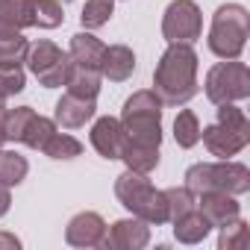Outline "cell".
Here are the masks:
<instances>
[{"mask_svg": "<svg viewBox=\"0 0 250 250\" xmlns=\"http://www.w3.org/2000/svg\"><path fill=\"white\" fill-rule=\"evenodd\" d=\"M27 65H30V71L36 74V80H39L44 88H59V85H65V80H68L71 56H68L59 44L42 39V42L30 44V50H27Z\"/></svg>", "mask_w": 250, "mask_h": 250, "instance_id": "ba28073f", "label": "cell"}, {"mask_svg": "<svg viewBox=\"0 0 250 250\" xmlns=\"http://www.w3.org/2000/svg\"><path fill=\"white\" fill-rule=\"evenodd\" d=\"M147 241H150V224L136 215L115 221L103 235V247L109 250H142Z\"/></svg>", "mask_w": 250, "mask_h": 250, "instance_id": "30bf717a", "label": "cell"}, {"mask_svg": "<svg viewBox=\"0 0 250 250\" xmlns=\"http://www.w3.org/2000/svg\"><path fill=\"white\" fill-rule=\"evenodd\" d=\"M65 21V9L59 0H33V27L56 30Z\"/></svg>", "mask_w": 250, "mask_h": 250, "instance_id": "d4e9b609", "label": "cell"}, {"mask_svg": "<svg viewBox=\"0 0 250 250\" xmlns=\"http://www.w3.org/2000/svg\"><path fill=\"white\" fill-rule=\"evenodd\" d=\"M9 206H12V194H9V186H3V183H0V218H3V215L9 212Z\"/></svg>", "mask_w": 250, "mask_h": 250, "instance_id": "1f68e13d", "label": "cell"}, {"mask_svg": "<svg viewBox=\"0 0 250 250\" xmlns=\"http://www.w3.org/2000/svg\"><path fill=\"white\" fill-rule=\"evenodd\" d=\"M0 247H21V241L15 235H6V232H0Z\"/></svg>", "mask_w": 250, "mask_h": 250, "instance_id": "d6a6232c", "label": "cell"}, {"mask_svg": "<svg viewBox=\"0 0 250 250\" xmlns=\"http://www.w3.org/2000/svg\"><path fill=\"white\" fill-rule=\"evenodd\" d=\"M6 115V97H0V118Z\"/></svg>", "mask_w": 250, "mask_h": 250, "instance_id": "e575fe53", "label": "cell"}, {"mask_svg": "<svg viewBox=\"0 0 250 250\" xmlns=\"http://www.w3.org/2000/svg\"><path fill=\"white\" fill-rule=\"evenodd\" d=\"M186 188L194 194L203 191H227V194H247L250 191V171L241 162L221 159V162H197L186 171Z\"/></svg>", "mask_w": 250, "mask_h": 250, "instance_id": "5b68a950", "label": "cell"}, {"mask_svg": "<svg viewBox=\"0 0 250 250\" xmlns=\"http://www.w3.org/2000/svg\"><path fill=\"white\" fill-rule=\"evenodd\" d=\"M153 91L168 106H186L197 91V53L191 44H168L156 71H153Z\"/></svg>", "mask_w": 250, "mask_h": 250, "instance_id": "6da1fadb", "label": "cell"}, {"mask_svg": "<svg viewBox=\"0 0 250 250\" xmlns=\"http://www.w3.org/2000/svg\"><path fill=\"white\" fill-rule=\"evenodd\" d=\"M218 247L221 250H241V247H247V224L241 218H232L229 224H224L221 235H218Z\"/></svg>", "mask_w": 250, "mask_h": 250, "instance_id": "f546056e", "label": "cell"}, {"mask_svg": "<svg viewBox=\"0 0 250 250\" xmlns=\"http://www.w3.org/2000/svg\"><path fill=\"white\" fill-rule=\"evenodd\" d=\"M112 15H115V0H85L80 21L85 30H97V27L109 24Z\"/></svg>", "mask_w": 250, "mask_h": 250, "instance_id": "484cf974", "label": "cell"}, {"mask_svg": "<svg viewBox=\"0 0 250 250\" xmlns=\"http://www.w3.org/2000/svg\"><path fill=\"white\" fill-rule=\"evenodd\" d=\"M103 53H106V44H103L97 36H91V33H77V36H71V50H68V56H71L74 65L100 71Z\"/></svg>", "mask_w": 250, "mask_h": 250, "instance_id": "2e32d148", "label": "cell"}, {"mask_svg": "<svg viewBox=\"0 0 250 250\" xmlns=\"http://www.w3.org/2000/svg\"><path fill=\"white\" fill-rule=\"evenodd\" d=\"M203 88H206V97L215 106L247 100L250 97V71L238 59H224V62L209 68Z\"/></svg>", "mask_w": 250, "mask_h": 250, "instance_id": "52a82bcc", "label": "cell"}, {"mask_svg": "<svg viewBox=\"0 0 250 250\" xmlns=\"http://www.w3.org/2000/svg\"><path fill=\"white\" fill-rule=\"evenodd\" d=\"M53 133H56V121H50V118H44V115H39V112H36V115L30 118V124H27V130H24L21 145L33 147V150H42Z\"/></svg>", "mask_w": 250, "mask_h": 250, "instance_id": "603a6c76", "label": "cell"}, {"mask_svg": "<svg viewBox=\"0 0 250 250\" xmlns=\"http://www.w3.org/2000/svg\"><path fill=\"white\" fill-rule=\"evenodd\" d=\"M103 235H106V221L97 212H80L65 227V241L71 247H97L103 244Z\"/></svg>", "mask_w": 250, "mask_h": 250, "instance_id": "7c38bea8", "label": "cell"}, {"mask_svg": "<svg viewBox=\"0 0 250 250\" xmlns=\"http://www.w3.org/2000/svg\"><path fill=\"white\" fill-rule=\"evenodd\" d=\"M200 139H203L206 150L218 159L238 156L250 145V121H247L244 109H238L235 103H221L218 121L212 127L200 130Z\"/></svg>", "mask_w": 250, "mask_h": 250, "instance_id": "3957f363", "label": "cell"}, {"mask_svg": "<svg viewBox=\"0 0 250 250\" xmlns=\"http://www.w3.org/2000/svg\"><path fill=\"white\" fill-rule=\"evenodd\" d=\"M30 42L18 30H0V65H21L27 62Z\"/></svg>", "mask_w": 250, "mask_h": 250, "instance_id": "44dd1931", "label": "cell"}, {"mask_svg": "<svg viewBox=\"0 0 250 250\" xmlns=\"http://www.w3.org/2000/svg\"><path fill=\"white\" fill-rule=\"evenodd\" d=\"M197 212L206 218L209 227H224V224H229L232 218L241 215V206H238L235 194H227V191H203L200 200H197Z\"/></svg>", "mask_w": 250, "mask_h": 250, "instance_id": "5bb4252c", "label": "cell"}, {"mask_svg": "<svg viewBox=\"0 0 250 250\" xmlns=\"http://www.w3.org/2000/svg\"><path fill=\"white\" fill-rule=\"evenodd\" d=\"M247 33H250V15L241 3H224L218 6V12L212 15V27H209V50L218 59H238L244 44H247Z\"/></svg>", "mask_w": 250, "mask_h": 250, "instance_id": "8992f818", "label": "cell"}, {"mask_svg": "<svg viewBox=\"0 0 250 250\" xmlns=\"http://www.w3.org/2000/svg\"><path fill=\"white\" fill-rule=\"evenodd\" d=\"M162 100L153 88H142L133 97H127L121 109V124L124 133L133 142L142 145H162Z\"/></svg>", "mask_w": 250, "mask_h": 250, "instance_id": "277c9868", "label": "cell"}, {"mask_svg": "<svg viewBox=\"0 0 250 250\" xmlns=\"http://www.w3.org/2000/svg\"><path fill=\"white\" fill-rule=\"evenodd\" d=\"M50 159H74V156H80L83 153V145L74 139V136H68V133H53L50 139H47V145L42 147Z\"/></svg>", "mask_w": 250, "mask_h": 250, "instance_id": "83f0119b", "label": "cell"}, {"mask_svg": "<svg viewBox=\"0 0 250 250\" xmlns=\"http://www.w3.org/2000/svg\"><path fill=\"white\" fill-rule=\"evenodd\" d=\"M209 224H206V218L197 212V206L191 209V212H186L183 218H177L174 221V238L177 241H183V244H197V241H203L206 235H209Z\"/></svg>", "mask_w": 250, "mask_h": 250, "instance_id": "ffe728a7", "label": "cell"}, {"mask_svg": "<svg viewBox=\"0 0 250 250\" xmlns=\"http://www.w3.org/2000/svg\"><path fill=\"white\" fill-rule=\"evenodd\" d=\"M27 171H30V165H27V159L21 153L0 147V183L3 186H18V183H24Z\"/></svg>", "mask_w": 250, "mask_h": 250, "instance_id": "7402d4cb", "label": "cell"}, {"mask_svg": "<svg viewBox=\"0 0 250 250\" xmlns=\"http://www.w3.org/2000/svg\"><path fill=\"white\" fill-rule=\"evenodd\" d=\"M162 36L168 44H191L203 36V15L194 0H171L162 15Z\"/></svg>", "mask_w": 250, "mask_h": 250, "instance_id": "9c48e42d", "label": "cell"}, {"mask_svg": "<svg viewBox=\"0 0 250 250\" xmlns=\"http://www.w3.org/2000/svg\"><path fill=\"white\" fill-rule=\"evenodd\" d=\"M121 159L127 162L130 171L150 174V171L159 165V147H156V145H142V142L127 139V145H124V150H121Z\"/></svg>", "mask_w": 250, "mask_h": 250, "instance_id": "e0dca14e", "label": "cell"}, {"mask_svg": "<svg viewBox=\"0 0 250 250\" xmlns=\"http://www.w3.org/2000/svg\"><path fill=\"white\" fill-rule=\"evenodd\" d=\"M94 112H97V103L91 97H77V94L68 91V94H62L56 100L53 118H56L59 127H65V130H80V127H85V121L94 118Z\"/></svg>", "mask_w": 250, "mask_h": 250, "instance_id": "4fadbf2b", "label": "cell"}, {"mask_svg": "<svg viewBox=\"0 0 250 250\" xmlns=\"http://www.w3.org/2000/svg\"><path fill=\"white\" fill-rule=\"evenodd\" d=\"M115 197L121 200V206H127L136 218L147 221V224H165L168 221V203H165V191L153 188V183L147 180V174L139 171H124L115 180Z\"/></svg>", "mask_w": 250, "mask_h": 250, "instance_id": "7a4b0ae2", "label": "cell"}, {"mask_svg": "<svg viewBox=\"0 0 250 250\" xmlns=\"http://www.w3.org/2000/svg\"><path fill=\"white\" fill-rule=\"evenodd\" d=\"M36 115L33 106H15V109H6L3 115V133H6V142H21L24 139V130L30 118Z\"/></svg>", "mask_w": 250, "mask_h": 250, "instance_id": "4316f807", "label": "cell"}, {"mask_svg": "<svg viewBox=\"0 0 250 250\" xmlns=\"http://www.w3.org/2000/svg\"><path fill=\"white\" fill-rule=\"evenodd\" d=\"M174 139H177V145L186 147V150L200 142V121H197V115H194L191 109H180V115H177V121H174Z\"/></svg>", "mask_w": 250, "mask_h": 250, "instance_id": "cb8c5ba5", "label": "cell"}, {"mask_svg": "<svg viewBox=\"0 0 250 250\" xmlns=\"http://www.w3.org/2000/svg\"><path fill=\"white\" fill-rule=\"evenodd\" d=\"M127 145V133L124 124L118 118H97L91 127V147L103 156V159H121V150Z\"/></svg>", "mask_w": 250, "mask_h": 250, "instance_id": "8fae6325", "label": "cell"}, {"mask_svg": "<svg viewBox=\"0 0 250 250\" xmlns=\"http://www.w3.org/2000/svg\"><path fill=\"white\" fill-rule=\"evenodd\" d=\"M6 145V133H3V118H0V147Z\"/></svg>", "mask_w": 250, "mask_h": 250, "instance_id": "836d02e7", "label": "cell"}, {"mask_svg": "<svg viewBox=\"0 0 250 250\" xmlns=\"http://www.w3.org/2000/svg\"><path fill=\"white\" fill-rule=\"evenodd\" d=\"M136 71V53L127 47V44H112L106 47L103 53V62H100V74L109 77L112 83H124L130 80Z\"/></svg>", "mask_w": 250, "mask_h": 250, "instance_id": "9a60e30c", "label": "cell"}, {"mask_svg": "<svg viewBox=\"0 0 250 250\" xmlns=\"http://www.w3.org/2000/svg\"><path fill=\"white\" fill-rule=\"evenodd\" d=\"M100 77H103L100 71L83 68V65H74V62H71V71H68L65 85H68V91L77 94V97H91V100H97V94H100Z\"/></svg>", "mask_w": 250, "mask_h": 250, "instance_id": "d6986e66", "label": "cell"}, {"mask_svg": "<svg viewBox=\"0 0 250 250\" xmlns=\"http://www.w3.org/2000/svg\"><path fill=\"white\" fill-rule=\"evenodd\" d=\"M33 27V0H0V30Z\"/></svg>", "mask_w": 250, "mask_h": 250, "instance_id": "ac0fdd59", "label": "cell"}, {"mask_svg": "<svg viewBox=\"0 0 250 250\" xmlns=\"http://www.w3.org/2000/svg\"><path fill=\"white\" fill-rule=\"evenodd\" d=\"M27 85L21 65H0V97H15Z\"/></svg>", "mask_w": 250, "mask_h": 250, "instance_id": "4dcf8cb0", "label": "cell"}, {"mask_svg": "<svg viewBox=\"0 0 250 250\" xmlns=\"http://www.w3.org/2000/svg\"><path fill=\"white\" fill-rule=\"evenodd\" d=\"M165 203H168V221H177V218H183L186 212H191V209L197 206L194 191H188L186 186H183V188H180V186L165 188Z\"/></svg>", "mask_w": 250, "mask_h": 250, "instance_id": "f1b7e54d", "label": "cell"}]
</instances>
